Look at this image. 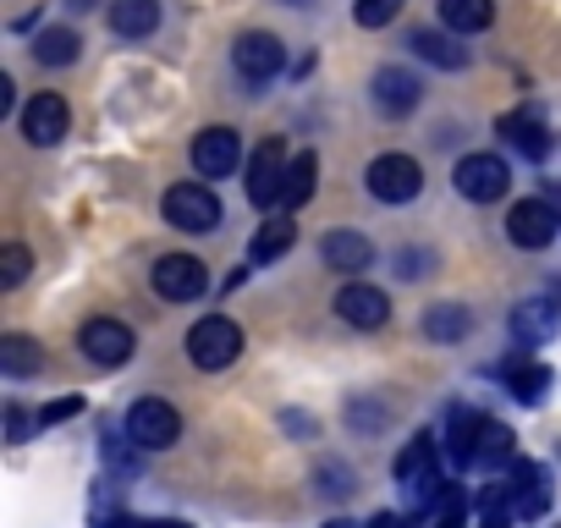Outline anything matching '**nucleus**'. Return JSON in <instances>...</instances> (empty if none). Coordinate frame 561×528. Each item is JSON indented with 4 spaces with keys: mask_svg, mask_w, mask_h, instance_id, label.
Returning a JSON list of instances; mask_svg holds the SVG:
<instances>
[{
    "mask_svg": "<svg viewBox=\"0 0 561 528\" xmlns=\"http://www.w3.org/2000/svg\"><path fill=\"white\" fill-rule=\"evenodd\" d=\"M83 408V397H61V402H50V408H39V424H61V418H72Z\"/></svg>",
    "mask_w": 561,
    "mask_h": 528,
    "instance_id": "2f4dec72",
    "label": "nucleus"
},
{
    "mask_svg": "<svg viewBox=\"0 0 561 528\" xmlns=\"http://www.w3.org/2000/svg\"><path fill=\"white\" fill-rule=\"evenodd\" d=\"M34 61H39V67H72V61H78V34H72V28H45V34H34Z\"/></svg>",
    "mask_w": 561,
    "mask_h": 528,
    "instance_id": "cd10ccee",
    "label": "nucleus"
},
{
    "mask_svg": "<svg viewBox=\"0 0 561 528\" xmlns=\"http://www.w3.org/2000/svg\"><path fill=\"white\" fill-rule=\"evenodd\" d=\"M556 231H561V215H556L545 198H523V204L506 209V237H512L517 248H550Z\"/></svg>",
    "mask_w": 561,
    "mask_h": 528,
    "instance_id": "1a4fd4ad",
    "label": "nucleus"
},
{
    "mask_svg": "<svg viewBox=\"0 0 561 528\" xmlns=\"http://www.w3.org/2000/svg\"><path fill=\"white\" fill-rule=\"evenodd\" d=\"M490 23H495V0H440L446 34H484Z\"/></svg>",
    "mask_w": 561,
    "mask_h": 528,
    "instance_id": "4be33fe9",
    "label": "nucleus"
},
{
    "mask_svg": "<svg viewBox=\"0 0 561 528\" xmlns=\"http://www.w3.org/2000/svg\"><path fill=\"white\" fill-rule=\"evenodd\" d=\"M12 89H18V83H12V78H0V116H7V111H12V100H18V94H12Z\"/></svg>",
    "mask_w": 561,
    "mask_h": 528,
    "instance_id": "e433bc0d",
    "label": "nucleus"
},
{
    "mask_svg": "<svg viewBox=\"0 0 561 528\" xmlns=\"http://www.w3.org/2000/svg\"><path fill=\"white\" fill-rule=\"evenodd\" d=\"M506 457H512V429L495 424V418H484V424H479V440H473V462L495 468V462H506Z\"/></svg>",
    "mask_w": 561,
    "mask_h": 528,
    "instance_id": "c85d7f7f",
    "label": "nucleus"
},
{
    "mask_svg": "<svg viewBox=\"0 0 561 528\" xmlns=\"http://www.w3.org/2000/svg\"><path fill=\"white\" fill-rule=\"evenodd\" d=\"M111 28L122 39H149L160 28V0H111Z\"/></svg>",
    "mask_w": 561,
    "mask_h": 528,
    "instance_id": "aec40b11",
    "label": "nucleus"
},
{
    "mask_svg": "<svg viewBox=\"0 0 561 528\" xmlns=\"http://www.w3.org/2000/svg\"><path fill=\"white\" fill-rule=\"evenodd\" d=\"M28 248L23 242H7V253H0V287H18L23 276H28Z\"/></svg>",
    "mask_w": 561,
    "mask_h": 528,
    "instance_id": "7c9ffc66",
    "label": "nucleus"
},
{
    "mask_svg": "<svg viewBox=\"0 0 561 528\" xmlns=\"http://www.w3.org/2000/svg\"><path fill=\"white\" fill-rule=\"evenodd\" d=\"M545 204H550V209L561 215V182H550V187H545Z\"/></svg>",
    "mask_w": 561,
    "mask_h": 528,
    "instance_id": "4c0bfd02",
    "label": "nucleus"
},
{
    "mask_svg": "<svg viewBox=\"0 0 561 528\" xmlns=\"http://www.w3.org/2000/svg\"><path fill=\"white\" fill-rule=\"evenodd\" d=\"M314 187H320V154L304 149V154L287 165V182H280V204H275V209H298V204H309Z\"/></svg>",
    "mask_w": 561,
    "mask_h": 528,
    "instance_id": "412c9836",
    "label": "nucleus"
},
{
    "mask_svg": "<svg viewBox=\"0 0 561 528\" xmlns=\"http://www.w3.org/2000/svg\"><path fill=\"white\" fill-rule=\"evenodd\" d=\"M397 12H402V0H358L353 7L358 28H386V23H397Z\"/></svg>",
    "mask_w": 561,
    "mask_h": 528,
    "instance_id": "c756f323",
    "label": "nucleus"
},
{
    "mask_svg": "<svg viewBox=\"0 0 561 528\" xmlns=\"http://www.w3.org/2000/svg\"><path fill=\"white\" fill-rule=\"evenodd\" d=\"M408 45H413V56H424V61H435V67H446V72H462V67H468V50H462L451 34L419 28V34H408Z\"/></svg>",
    "mask_w": 561,
    "mask_h": 528,
    "instance_id": "b1692460",
    "label": "nucleus"
},
{
    "mask_svg": "<svg viewBox=\"0 0 561 528\" xmlns=\"http://www.w3.org/2000/svg\"><path fill=\"white\" fill-rule=\"evenodd\" d=\"M67 100L61 94H34L28 105H23V138L34 144V149H56L61 138H67Z\"/></svg>",
    "mask_w": 561,
    "mask_h": 528,
    "instance_id": "f8f14e48",
    "label": "nucleus"
},
{
    "mask_svg": "<svg viewBox=\"0 0 561 528\" xmlns=\"http://www.w3.org/2000/svg\"><path fill=\"white\" fill-rule=\"evenodd\" d=\"M364 182H369V193H375L380 204H413L419 187H424V171H419L413 154H380V160L364 171Z\"/></svg>",
    "mask_w": 561,
    "mask_h": 528,
    "instance_id": "39448f33",
    "label": "nucleus"
},
{
    "mask_svg": "<svg viewBox=\"0 0 561 528\" xmlns=\"http://www.w3.org/2000/svg\"><path fill=\"white\" fill-rule=\"evenodd\" d=\"M320 479H325V484H320L325 495H347V473H342V468H331V462H325V468H320Z\"/></svg>",
    "mask_w": 561,
    "mask_h": 528,
    "instance_id": "72a5a7b5",
    "label": "nucleus"
},
{
    "mask_svg": "<svg viewBox=\"0 0 561 528\" xmlns=\"http://www.w3.org/2000/svg\"><path fill=\"white\" fill-rule=\"evenodd\" d=\"M67 7H72V12H89V7H94V0H67Z\"/></svg>",
    "mask_w": 561,
    "mask_h": 528,
    "instance_id": "58836bf2",
    "label": "nucleus"
},
{
    "mask_svg": "<svg viewBox=\"0 0 561 528\" xmlns=\"http://www.w3.org/2000/svg\"><path fill=\"white\" fill-rule=\"evenodd\" d=\"M320 259L331 264V271H342V276H364L369 264H375V242L364 231H331L320 242Z\"/></svg>",
    "mask_w": 561,
    "mask_h": 528,
    "instance_id": "a211bd4d",
    "label": "nucleus"
},
{
    "mask_svg": "<svg viewBox=\"0 0 561 528\" xmlns=\"http://www.w3.org/2000/svg\"><path fill=\"white\" fill-rule=\"evenodd\" d=\"M402 276H408V282L424 276V248H408V253H402Z\"/></svg>",
    "mask_w": 561,
    "mask_h": 528,
    "instance_id": "f704fd0d",
    "label": "nucleus"
},
{
    "mask_svg": "<svg viewBox=\"0 0 561 528\" xmlns=\"http://www.w3.org/2000/svg\"><path fill=\"white\" fill-rule=\"evenodd\" d=\"M204 287H209V276L193 253H165L154 264V292L165 303H193V298H204Z\"/></svg>",
    "mask_w": 561,
    "mask_h": 528,
    "instance_id": "6e6552de",
    "label": "nucleus"
},
{
    "mask_svg": "<svg viewBox=\"0 0 561 528\" xmlns=\"http://www.w3.org/2000/svg\"><path fill=\"white\" fill-rule=\"evenodd\" d=\"M397 484H408L413 495H435V484H440V446H435V435H413L408 440V451L397 457Z\"/></svg>",
    "mask_w": 561,
    "mask_h": 528,
    "instance_id": "ddd939ff",
    "label": "nucleus"
},
{
    "mask_svg": "<svg viewBox=\"0 0 561 528\" xmlns=\"http://www.w3.org/2000/svg\"><path fill=\"white\" fill-rule=\"evenodd\" d=\"M550 506V473L539 462H512V479H506V512L512 517H539Z\"/></svg>",
    "mask_w": 561,
    "mask_h": 528,
    "instance_id": "2eb2a0df",
    "label": "nucleus"
},
{
    "mask_svg": "<svg viewBox=\"0 0 561 528\" xmlns=\"http://www.w3.org/2000/svg\"><path fill=\"white\" fill-rule=\"evenodd\" d=\"M39 364H45L39 342H28V336H0V369H7L12 380H23V375H39Z\"/></svg>",
    "mask_w": 561,
    "mask_h": 528,
    "instance_id": "bb28decb",
    "label": "nucleus"
},
{
    "mask_svg": "<svg viewBox=\"0 0 561 528\" xmlns=\"http://www.w3.org/2000/svg\"><path fill=\"white\" fill-rule=\"evenodd\" d=\"M556 325H561V282H556L545 298L517 303V314H512V342H517V347H539V342L556 336Z\"/></svg>",
    "mask_w": 561,
    "mask_h": 528,
    "instance_id": "9d476101",
    "label": "nucleus"
},
{
    "mask_svg": "<svg viewBox=\"0 0 561 528\" xmlns=\"http://www.w3.org/2000/svg\"><path fill=\"white\" fill-rule=\"evenodd\" d=\"M347 418H353L358 429H380V418H386V413H380L375 402H364V408H347Z\"/></svg>",
    "mask_w": 561,
    "mask_h": 528,
    "instance_id": "473e14b6",
    "label": "nucleus"
},
{
    "mask_svg": "<svg viewBox=\"0 0 561 528\" xmlns=\"http://www.w3.org/2000/svg\"><path fill=\"white\" fill-rule=\"evenodd\" d=\"M7 435H12V440H28V413L12 408V413H7Z\"/></svg>",
    "mask_w": 561,
    "mask_h": 528,
    "instance_id": "c9c22d12",
    "label": "nucleus"
},
{
    "mask_svg": "<svg viewBox=\"0 0 561 528\" xmlns=\"http://www.w3.org/2000/svg\"><path fill=\"white\" fill-rule=\"evenodd\" d=\"M78 347H83V358H89V364L116 369V364H127V358H133V331H127L122 320H89V325L78 331Z\"/></svg>",
    "mask_w": 561,
    "mask_h": 528,
    "instance_id": "9b49d317",
    "label": "nucleus"
},
{
    "mask_svg": "<svg viewBox=\"0 0 561 528\" xmlns=\"http://www.w3.org/2000/svg\"><path fill=\"white\" fill-rule=\"evenodd\" d=\"M122 429H127V440H133L138 451H165V446H176V440H182V418H176V408H171V402H160V397L133 402V408H127V418H122Z\"/></svg>",
    "mask_w": 561,
    "mask_h": 528,
    "instance_id": "f03ea898",
    "label": "nucleus"
},
{
    "mask_svg": "<svg viewBox=\"0 0 561 528\" xmlns=\"http://www.w3.org/2000/svg\"><path fill=\"white\" fill-rule=\"evenodd\" d=\"M501 375H506L512 397H517V402H528V408H534V402H545V391H550V369H545V364H534L528 353H523L517 364H506Z\"/></svg>",
    "mask_w": 561,
    "mask_h": 528,
    "instance_id": "393cba45",
    "label": "nucleus"
},
{
    "mask_svg": "<svg viewBox=\"0 0 561 528\" xmlns=\"http://www.w3.org/2000/svg\"><path fill=\"white\" fill-rule=\"evenodd\" d=\"M237 160H242V138L231 127H204L193 138V171L198 176H231Z\"/></svg>",
    "mask_w": 561,
    "mask_h": 528,
    "instance_id": "4468645a",
    "label": "nucleus"
},
{
    "mask_svg": "<svg viewBox=\"0 0 561 528\" xmlns=\"http://www.w3.org/2000/svg\"><path fill=\"white\" fill-rule=\"evenodd\" d=\"M287 149H280V138H264L248 160V198L253 209H275L280 204V182H287Z\"/></svg>",
    "mask_w": 561,
    "mask_h": 528,
    "instance_id": "0eeeda50",
    "label": "nucleus"
},
{
    "mask_svg": "<svg viewBox=\"0 0 561 528\" xmlns=\"http://www.w3.org/2000/svg\"><path fill=\"white\" fill-rule=\"evenodd\" d=\"M280 7H309V0H280Z\"/></svg>",
    "mask_w": 561,
    "mask_h": 528,
    "instance_id": "ea45409f",
    "label": "nucleus"
},
{
    "mask_svg": "<svg viewBox=\"0 0 561 528\" xmlns=\"http://www.w3.org/2000/svg\"><path fill=\"white\" fill-rule=\"evenodd\" d=\"M451 182H457V193H462L468 204H495V198L512 187V171H506L501 154H462L457 171H451Z\"/></svg>",
    "mask_w": 561,
    "mask_h": 528,
    "instance_id": "20e7f679",
    "label": "nucleus"
},
{
    "mask_svg": "<svg viewBox=\"0 0 561 528\" xmlns=\"http://www.w3.org/2000/svg\"><path fill=\"white\" fill-rule=\"evenodd\" d=\"M231 67H237L242 83L264 89V83L280 78V67H287V45H280L275 34H264V28H253V34H242V39L231 45Z\"/></svg>",
    "mask_w": 561,
    "mask_h": 528,
    "instance_id": "7ed1b4c3",
    "label": "nucleus"
},
{
    "mask_svg": "<svg viewBox=\"0 0 561 528\" xmlns=\"http://www.w3.org/2000/svg\"><path fill=\"white\" fill-rule=\"evenodd\" d=\"M336 314L347 325H358V331H380L391 320V298L380 287H369V282H353V287L336 292Z\"/></svg>",
    "mask_w": 561,
    "mask_h": 528,
    "instance_id": "f3484780",
    "label": "nucleus"
},
{
    "mask_svg": "<svg viewBox=\"0 0 561 528\" xmlns=\"http://www.w3.org/2000/svg\"><path fill=\"white\" fill-rule=\"evenodd\" d=\"M298 242V226L287 220V215H270L259 231H253V242H248V259L253 264H270V259H280V253H287Z\"/></svg>",
    "mask_w": 561,
    "mask_h": 528,
    "instance_id": "5701e85b",
    "label": "nucleus"
},
{
    "mask_svg": "<svg viewBox=\"0 0 561 528\" xmlns=\"http://www.w3.org/2000/svg\"><path fill=\"white\" fill-rule=\"evenodd\" d=\"M160 209H165V220H171L176 231H193V237L220 226V198H215L204 182H182V187H171Z\"/></svg>",
    "mask_w": 561,
    "mask_h": 528,
    "instance_id": "423d86ee",
    "label": "nucleus"
},
{
    "mask_svg": "<svg viewBox=\"0 0 561 528\" xmlns=\"http://www.w3.org/2000/svg\"><path fill=\"white\" fill-rule=\"evenodd\" d=\"M237 353H242V331H237L226 314H209V320H198V325L187 331V358H193V369H204V375L231 369Z\"/></svg>",
    "mask_w": 561,
    "mask_h": 528,
    "instance_id": "f257e3e1",
    "label": "nucleus"
},
{
    "mask_svg": "<svg viewBox=\"0 0 561 528\" xmlns=\"http://www.w3.org/2000/svg\"><path fill=\"white\" fill-rule=\"evenodd\" d=\"M331 528H358V523H331Z\"/></svg>",
    "mask_w": 561,
    "mask_h": 528,
    "instance_id": "a19ab883",
    "label": "nucleus"
},
{
    "mask_svg": "<svg viewBox=\"0 0 561 528\" xmlns=\"http://www.w3.org/2000/svg\"><path fill=\"white\" fill-rule=\"evenodd\" d=\"M501 138H506L523 160H545V154L556 149V133H550V122H545L539 111H506V116H501Z\"/></svg>",
    "mask_w": 561,
    "mask_h": 528,
    "instance_id": "dca6fc26",
    "label": "nucleus"
},
{
    "mask_svg": "<svg viewBox=\"0 0 561 528\" xmlns=\"http://www.w3.org/2000/svg\"><path fill=\"white\" fill-rule=\"evenodd\" d=\"M473 331V314L462 309V303H435L430 314H424V336L430 342H462Z\"/></svg>",
    "mask_w": 561,
    "mask_h": 528,
    "instance_id": "a878e982",
    "label": "nucleus"
},
{
    "mask_svg": "<svg viewBox=\"0 0 561 528\" xmlns=\"http://www.w3.org/2000/svg\"><path fill=\"white\" fill-rule=\"evenodd\" d=\"M419 100H424V83H419L413 72H402V67H380V72H375V105H380L386 116H408Z\"/></svg>",
    "mask_w": 561,
    "mask_h": 528,
    "instance_id": "6ab92c4d",
    "label": "nucleus"
}]
</instances>
